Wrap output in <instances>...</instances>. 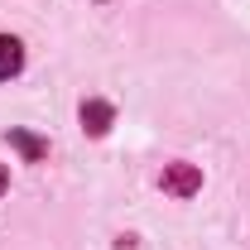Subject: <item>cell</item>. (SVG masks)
Listing matches in <instances>:
<instances>
[{"label": "cell", "instance_id": "6da1fadb", "mask_svg": "<svg viewBox=\"0 0 250 250\" xmlns=\"http://www.w3.org/2000/svg\"><path fill=\"white\" fill-rule=\"evenodd\" d=\"M159 183H164V192H173V197H192V192L202 188V173H197L192 164H168Z\"/></svg>", "mask_w": 250, "mask_h": 250}, {"label": "cell", "instance_id": "7a4b0ae2", "mask_svg": "<svg viewBox=\"0 0 250 250\" xmlns=\"http://www.w3.org/2000/svg\"><path fill=\"white\" fill-rule=\"evenodd\" d=\"M111 121H116L111 101H82V130H87V135H106Z\"/></svg>", "mask_w": 250, "mask_h": 250}, {"label": "cell", "instance_id": "3957f363", "mask_svg": "<svg viewBox=\"0 0 250 250\" xmlns=\"http://www.w3.org/2000/svg\"><path fill=\"white\" fill-rule=\"evenodd\" d=\"M24 67V43L20 39H10V34H0V82L5 77H15Z\"/></svg>", "mask_w": 250, "mask_h": 250}, {"label": "cell", "instance_id": "277c9868", "mask_svg": "<svg viewBox=\"0 0 250 250\" xmlns=\"http://www.w3.org/2000/svg\"><path fill=\"white\" fill-rule=\"evenodd\" d=\"M10 145H15V149H24V159H43V154H48V145H43V140H34V135H24V130H10Z\"/></svg>", "mask_w": 250, "mask_h": 250}, {"label": "cell", "instance_id": "5b68a950", "mask_svg": "<svg viewBox=\"0 0 250 250\" xmlns=\"http://www.w3.org/2000/svg\"><path fill=\"white\" fill-rule=\"evenodd\" d=\"M5 188H10V173H5V164H0V192H5Z\"/></svg>", "mask_w": 250, "mask_h": 250}]
</instances>
